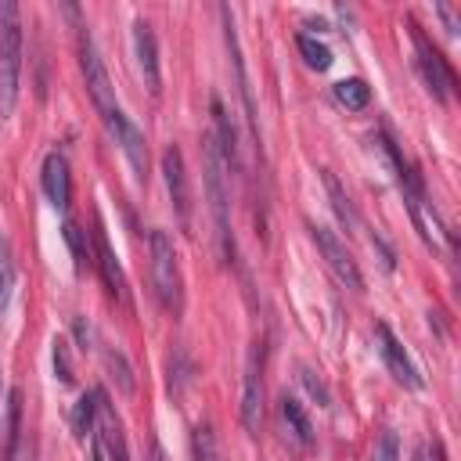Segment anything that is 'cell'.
Returning a JSON list of instances; mask_svg holds the SVG:
<instances>
[{
  "instance_id": "f1b7e54d",
  "label": "cell",
  "mask_w": 461,
  "mask_h": 461,
  "mask_svg": "<svg viewBox=\"0 0 461 461\" xmlns=\"http://www.w3.org/2000/svg\"><path fill=\"white\" fill-rule=\"evenodd\" d=\"M436 11H439V18L447 22V32H450V36H457V29H461V25H457V14H454V7H450V4H439Z\"/></svg>"
},
{
  "instance_id": "7a4b0ae2",
  "label": "cell",
  "mask_w": 461,
  "mask_h": 461,
  "mask_svg": "<svg viewBox=\"0 0 461 461\" xmlns=\"http://www.w3.org/2000/svg\"><path fill=\"white\" fill-rule=\"evenodd\" d=\"M22 11L14 0L0 4V115H11L18 104V79H22Z\"/></svg>"
},
{
  "instance_id": "2e32d148",
  "label": "cell",
  "mask_w": 461,
  "mask_h": 461,
  "mask_svg": "<svg viewBox=\"0 0 461 461\" xmlns=\"http://www.w3.org/2000/svg\"><path fill=\"white\" fill-rule=\"evenodd\" d=\"M321 180H324V187H328V198H331V209H335L339 223H342L346 230H357V227H360V220H357V209H353L349 194L342 191V184L335 180V173H331V169H321Z\"/></svg>"
},
{
  "instance_id": "ffe728a7",
  "label": "cell",
  "mask_w": 461,
  "mask_h": 461,
  "mask_svg": "<svg viewBox=\"0 0 461 461\" xmlns=\"http://www.w3.org/2000/svg\"><path fill=\"white\" fill-rule=\"evenodd\" d=\"M94 414H97V389H86V393L76 400V407H72V432H76L79 439L90 436V429H94Z\"/></svg>"
},
{
  "instance_id": "603a6c76",
  "label": "cell",
  "mask_w": 461,
  "mask_h": 461,
  "mask_svg": "<svg viewBox=\"0 0 461 461\" xmlns=\"http://www.w3.org/2000/svg\"><path fill=\"white\" fill-rule=\"evenodd\" d=\"M295 43H299V54L306 58L310 68H317V72L331 68V50H328V43H321V40H313V36H306V32H303Z\"/></svg>"
},
{
  "instance_id": "4316f807",
  "label": "cell",
  "mask_w": 461,
  "mask_h": 461,
  "mask_svg": "<svg viewBox=\"0 0 461 461\" xmlns=\"http://www.w3.org/2000/svg\"><path fill=\"white\" fill-rule=\"evenodd\" d=\"M299 378H303V385H306V393H310V396H313V400H317L321 407H328V403H331V396H328V389H324V382H321V378H313V371H310V367H303V375H299Z\"/></svg>"
},
{
  "instance_id": "52a82bcc",
  "label": "cell",
  "mask_w": 461,
  "mask_h": 461,
  "mask_svg": "<svg viewBox=\"0 0 461 461\" xmlns=\"http://www.w3.org/2000/svg\"><path fill=\"white\" fill-rule=\"evenodd\" d=\"M104 126H108V133L115 137V144L122 148V155H126L130 169L137 173V180L144 184V180H148V140H144V133L137 130V122H133L122 108H115V112L104 119Z\"/></svg>"
},
{
  "instance_id": "44dd1931",
  "label": "cell",
  "mask_w": 461,
  "mask_h": 461,
  "mask_svg": "<svg viewBox=\"0 0 461 461\" xmlns=\"http://www.w3.org/2000/svg\"><path fill=\"white\" fill-rule=\"evenodd\" d=\"M14 277H18V270H14L11 241L0 238V317H4V310H7V303H11V295H14Z\"/></svg>"
},
{
  "instance_id": "4fadbf2b",
  "label": "cell",
  "mask_w": 461,
  "mask_h": 461,
  "mask_svg": "<svg viewBox=\"0 0 461 461\" xmlns=\"http://www.w3.org/2000/svg\"><path fill=\"white\" fill-rule=\"evenodd\" d=\"M94 249H97V259H94V263H97V270H101L108 292H112L115 299H122V295H126V277H122V267H119L115 252H112V245H108V238H104V230H101V223H97V230H94Z\"/></svg>"
},
{
  "instance_id": "3957f363",
  "label": "cell",
  "mask_w": 461,
  "mask_h": 461,
  "mask_svg": "<svg viewBox=\"0 0 461 461\" xmlns=\"http://www.w3.org/2000/svg\"><path fill=\"white\" fill-rule=\"evenodd\" d=\"M148 252H151V285H155V295H158L162 310L180 313V306H184V277H180V259H176L173 238L155 227L148 234Z\"/></svg>"
},
{
  "instance_id": "ac0fdd59",
  "label": "cell",
  "mask_w": 461,
  "mask_h": 461,
  "mask_svg": "<svg viewBox=\"0 0 461 461\" xmlns=\"http://www.w3.org/2000/svg\"><path fill=\"white\" fill-rule=\"evenodd\" d=\"M104 371H108V378L115 382L119 393H133V389H137L133 367H130V360H126L122 349H104Z\"/></svg>"
},
{
  "instance_id": "cb8c5ba5",
  "label": "cell",
  "mask_w": 461,
  "mask_h": 461,
  "mask_svg": "<svg viewBox=\"0 0 461 461\" xmlns=\"http://www.w3.org/2000/svg\"><path fill=\"white\" fill-rule=\"evenodd\" d=\"M65 245H68V252H72V263H76V270H83V267H90V249H86V230H79V223H72V220H65Z\"/></svg>"
},
{
  "instance_id": "ba28073f",
  "label": "cell",
  "mask_w": 461,
  "mask_h": 461,
  "mask_svg": "<svg viewBox=\"0 0 461 461\" xmlns=\"http://www.w3.org/2000/svg\"><path fill=\"white\" fill-rule=\"evenodd\" d=\"M162 180L173 202V212L180 220L184 230H191V184H187V166H184V151L176 144H169L162 151Z\"/></svg>"
},
{
  "instance_id": "e0dca14e",
  "label": "cell",
  "mask_w": 461,
  "mask_h": 461,
  "mask_svg": "<svg viewBox=\"0 0 461 461\" xmlns=\"http://www.w3.org/2000/svg\"><path fill=\"white\" fill-rule=\"evenodd\" d=\"M18 432H22V393H7V414H4V461H14L18 450Z\"/></svg>"
},
{
  "instance_id": "8992f818",
  "label": "cell",
  "mask_w": 461,
  "mask_h": 461,
  "mask_svg": "<svg viewBox=\"0 0 461 461\" xmlns=\"http://www.w3.org/2000/svg\"><path fill=\"white\" fill-rule=\"evenodd\" d=\"M310 238H313V245H317V252L324 256V263H328V270L349 288V292H364V274H360V267H357V259L349 256V249L328 230V227H317V223H310Z\"/></svg>"
},
{
  "instance_id": "83f0119b",
  "label": "cell",
  "mask_w": 461,
  "mask_h": 461,
  "mask_svg": "<svg viewBox=\"0 0 461 461\" xmlns=\"http://www.w3.org/2000/svg\"><path fill=\"white\" fill-rule=\"evenodd\" d=\"M72 331H76V339H79V346H83V349H90V346H94V328H90V321H86V317H76V321H72Z\"/></svg>"
},
{
  "instance_id": "f546056e",
  "label": "cell",
  "mask_w": 461,
  "mask_h": 461,
  "mask_svg": "<svg viewBox=\"0 0 461 461\" xmlns=\"http://www.w3.org/2000/svg\"><path fill=\"white\" fill-rule=\"evenodd\" d=\"M414 461H439V447L436 443H421L414 450Z\"/></svg>"
},
{
  "instance_id": "277c9868",
  "label": "cell",
  "mask_w": 461,
  "mask_h": 461,
  "mask_svg": "<svg viewBox=\"0 0 461 461\" xmlns=\"http://www.w3.org/2000/svg\"><path fill=\"white\" fill-rule=\"evenodd\" d=\"M79 68H83L86 94H90L94 108L101 112V119H108V115L119 108V101H115V86H112V79H108V68H104L97 47H94V36H90L86 29L79 32Z\"/></svg>"
},
{
  "instance_id": "6da1fadb",
  "label": "cell",
  "mask_w": 461,
  "mask_h": 461,
  "mask_svg": "<svg viewBox=\"0 0 461 461\" xmlns=\"http://www.w3.org/2000/svg\"><path fill=\"white\" fill-rule=\"evenodd\" d=\"M227 176L230 166L223 162V151L212 137V130L202 137V187H205V202L216 223V241L223 259H234V230H230V191H227Z\"/></svg>"
},
{
  "instance_id": "d6986e66",
  "label": "cell",
  "mask_w": 461,
  "mask_h": 461,
  "mask_svg": "<svg viewBox=\"0 0 461 461\" xmlns=\"http://www.w3.org/2000/svg\"><path fill=\"white\" fill-rule=\"evenodd\" d=\"M335 101L339 104H346L349 112H360V108H367V101H371V86L364 83V79H342V83H335Z\"/></svg>"
},
{
  "instance_id": "30bf717a",
  "label": "cell",
  "mask_w": 461,
  "mask_h": 461,
  "mask_svg": "<svg viewBox=\"0 0 461 461\" xmlns=\"http://www.w3.org/2000/svg\"><path fill=\"white\" fill-rule=\"evenodd\" d=\"M241 425L249 436H259L263 429V364L259 353L252 349L249 367H245V389H241Z\"/></svg>"
},
{
  "instance_id": "5b68a950",
  "label": "cell",
  "mask_w": 461,
  "mask_h": 461,
  "mask_svg": "<svg viewBox=\"0 0 461 461\" xmlns=\"http://www.w3.org/2000/svg\"><path fill=\"white\" fill-rule=\"evenodd\" d=\"M407 25H411V40H414V54H418V72H421L425 86L432 90V97H436V101H447V97H450V90H454V72H450L447 58L432 47V40L421 32V25H418V22H407Z\"/></svg>"
},
{
  "instance_id": "7402d4cb",
  "label": "cell",
  "mask_w": 461,
  "mask_h": 461,
  "mask_svg": "<svg viewBox=\"0 0 461 461\" xmlns=\"http://www.w3.org/2000/svg\"><path fill=\"white\" fill-rule=\"evenodd\" d=\"M191 461H223L220 443H216L209 425H194V432H191Z\"/></svg>"
},
{
  "instance_id": "484cf974",
  "label": "cell",
  "mask_w": 461,
  "mask_h": 461,
  "mask_svg": "<svg viewBox=\"0 0 461 461\" xmlns=\"http://www.w3.org/2000/svg\"><path fill=\"white\" fill-rule=\"evenodd\" d=\"M371 461H400V439H396V432H393V429H385V432L378 436Z\"/></svg>"
},
{
  "instance_id": "4dcf8cb0",
  "label": "cell",
  "mask_w": 461,
  "mask_h": 461,
  "mask_svg": "<svg viewBox=\"0 0 461 461\" xmlns=\"http://www.w3.org/2000/svg\"><path fill=\"white\" fill-rule=\"evenodd\" d=\"M155 461H162V454H158V450H155Z\"/></svg>"
},
{
  "instance_id": "8fae6325",
  "label": "cell",
  "mask_w": 461,
  "mask_h": 461,
  "mask_svg": "<svg viewBox=\"0 0 461 461\" xmlns=\"http://www.w3.org/2000/svg\"><path fill=\"white\" fill-rule=\"evenodd\" d=\"M133 58H137V68H140V79L151 94L162 90V68H158V43H155V32L144 18L133 22Z\"/></svg>"
},
{
  "instance_id": "5bb4252c",
  "label": "cell",
  "mask_w": 461,
  "mask_h": 461,
  "mask_svg": "<svg viewBox=\"0 0 461 461\" xmlns=\"http://www.w3.org/2000/svg\"><path fill=\"white\" fill-rule=\"evenodd\" d=\"M281 421H285V429H288V439H292L299 450H310V447H313V425H310V414L303 411L299 400L281 396Z\"/></svg>"
},
{
  "instance_id": "9a60e30c",
  "label": "cell",
  "mask_w": 461,
  "mask_h": 461,
  "mask_svg": "<svg viewBox=\"0 0 461 461\" xmlns=\"http://www.w3.org/2000/svg\"><path fill=\"white\" fill-rule=\"evenodd\" d=\"M212 137H216V144L223 151V162L234 169L238 166V130H234V122H230V115H227L220 97H212Z\"/></svg>"
},
{
  "instance_id": "9c48e42d",
  "label": "cell",
  "mask_w": 461,
  "mask_h": 461,
  "mask_svg": "<svg viewBox=\"0 0 461 461\" xmlns=\"http://www.w3.org/2000/svg\"><path fill=\"white\" fill-rule=\"evenodd\" d=\"M375 342H378V353H382V364L389 367V375L403 385V389H421V375L414 367V360L407 357V349L400 346V339L389 331V324H375Z\"/></svg>"
},
{
  "instance_id": "7c38bea8",
  "label": "cell",
  "mask_w": 461,
  "mask_h": 461,
  "mask_svg": "<svg viewBox=\"0 0 461 461\" xmlns=\"http://www.w3.org/2000/svg\"><path fill=\"white\" fill-rule=\"evenodd\" d=\"M40 180H43V194H47V202L54 205V209H68V202H72V173H68V158L61 155V151H50L47 158H43V173H40Z\"/></svg>"
},
{
  "instance_id": "d4e9b609",
  "label": "cell",
  "mask_w": 461,
  "mask_h": 461,
  "mask_svg": "<svg viewBox=\"0 0 461 461\" xmlns=\"http://www.w3.org/2000/svg\"><path fill=\"white\" fill-rule=\"evenodd\" d=\"M50 357H54V375L68 385L72 382V353H68V342L65 339H54V353Z\"/></svg>"
}]
</instances>
